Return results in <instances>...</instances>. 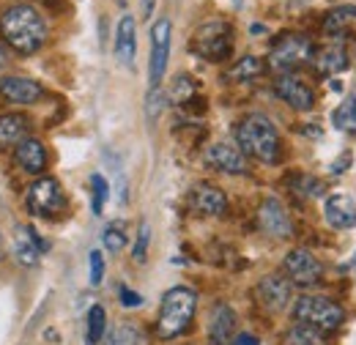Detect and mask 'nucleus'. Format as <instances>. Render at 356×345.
Here are the masks:
<instances>
[{
  "label": "nucleus",
  "mask_w": 356,
  "mask_h": 345,
  "mask_svg": "<svg viewBox=\"0 0 356 345\" xmlns=\"http://www.w3.org/2000/svg\"><path fill=\"white\" fill-rule=\"evenodd\" d=\"M0 36L19 55H33L47 42V22L31 3H14L0 14Z\"/></svg>",
  "instance_id": "obj_1"
},
{
  "label": "nucleus",
  "mask_w": 356,
  "mask_h": 345,
  "mask_svg": "<svg viewBox=\"0 0 356 345\" xmlns=\"http://www.w3.org/2000/svg\"><path fill=\"white\" fill-rule=\"evenodd\" d=\"M236 145L244 157H252L264 165H277L282 159L280 131L264 113H250L236 127Z\"/></svg>",
  "instance_id": "obj_2"
},
{
  "label": "nucleus",
  "mask_w": 356,
  "mask_h": 345,
  "mask_svg": "<svg viewBox=\"0 0 356 345\" xmlns=\"http://www.w3.org/2000/svg\"><path fill=\"white\" fill-rule=\"evenodd\" d=\"M197 312V294L186 285H176L162 296V307H159V318H156V335L162 340H173L181 337Z\"/></svg>",
  "instance_id": "obj_3"
},
{
  "label": "nucleus",
  "mask_w": 356,
  "mask_h": 345,
  "mask_svg": "<svg viewBox=\"0 0 356 345\" xmlns=\"http://www.w3.org/2000/svg\"><path fill=\"white\" fill-rule=\"evenodd\" d=\"M293 321L296 323H310L321 332H334L346 321V310L329 296H312L305 294L293 302Z\"/></svg>",
  "instance_id": "obj_4"
},
{
  "label": "nucleus",
  "mask_w": 356,
  "mask_h": 345,
  "mask_svg": "<svg viewBox=\"0 0 356 345\" xmlns=\"http://www.w3.org/2000/svg\"><path fill=\"white\" fill-rule=\"evenodd\" d=\"M192 52L200 55L203 61H227L230 52H233V28L230 22L225 19H211V22H203L195 33H192Z\"/></svg>",
  "instance_id": "obj_5"
},
{
  "label": "nucleus",
  "mask_w": 356,
  "mask_h": 345,
  "mask_svg": "<svg viewBox=\"0 0 356 345\" xmlns=\"http://www.w3.org/2000/svg\"><path fill=\"white\" fill-rule=\"evenodd\" d=\"M312 52L315 49H312L310 36H305V33H285V36H280L274 42L271 52H268V69H274L280 74H291L299 66L310 63Z\"/></svg>",
  "instance_id": "obj_6"
},
{
  "label": "nucleus",
  "mask_w": 356,
  "mask_h": 345,
  "mask_svg": "<svg viewBox=\"0 0 356 345\" xmlns=\"http://www.w3.org/2000/svg\"><path fill=\"white\" fill-rule=\"evenodd\" d=\"M25 206L33 216H49L60 214L66 209V195H63V186L49 178V175H42L36 178L31 186H28V195H25Z\"/></svg>",
  "instance_id": "obj_7"
},
{
  "label": "nucleus",
  "mask_w": 356,
  "mask_h": 345,
  "mask_svg": "<svg viewBox=\"0 0 356 345\" xmlns=\"http://www.w3.org/2000/svg\"><path fill=\"white\" fill-rule=\"evenodd\" d=\"M170 36H173V25L168 17H159L151 28V61H148V83L151 88H159L165 69H168V58H170Z\"/></svg>",
  "instance_id": "obj_8"
},
{
  "label": "nucleus",
  "mask_w": 356,
  "mask_h": 345,
  "mask_svg": "<svg viewBox=\"0 0 356 345\" xmlns=\"http://www.w3.org/2000/svg\"><path fill=\"white\" fill-rule=\"evenodd\" d=\"M285 274H288V282L293 285H302V288H310V285H318L321 277H323V263L315 258L307 250H291L285 255V263H282Z\"/></svg>",
  "instance_id": "obj_9"
},
{
  "label": "nucleus",
  "mask_w": 356,
  "mask_h": 345,
  "mask_svg": "<svg viewBox=\"0 0 356 345\" xmlns=\"http://www.w3.org/2000/svg\"><path fill=\"white\" fill-rule=\"evenodd\" d=\"M274 93L288 104V107H293V110H299V113H307L315 107V90H312L302 77H296V74H280L277 80H274Z\"/></svg>",
  "instance_id": "obj_10"
},
{
  "label": "nucleus",
  "mask_w": 356,
  "mask_h": 345,
  "mask_svg": "<svg viewBox=\"0 0 356 345\" xmlns=\"http://www.w3.org/2000/svg\"><path fill=\"white\" fill-rule=\"evenodd\" d=\"M11 250H14V258L19 266H36L42 252L49 250V241H44L31 225H17V236L11 241Z\"/></svg>",
  "instance_id": "obj_11"
},
{
  "label": "nucleus",
  "mask_w": 356,
  "mask_h": 345,
  "mask_svg": "<svg viewBox=\"0 0 356 345\" xmlns=\"http://www.w3.org/2000/svg\"><path fill=\"white\" fill-rule=\"evenodd\" d=\"M258 225L261 230H266L274 239H291L293 236V222L291 214L285 211V206L277 198H266L258 209Z\"/></svg>",
  "instance_id": "obj_12"
},
{
  "label": "nucleus",
  "mask_w": 356,
  "mask_h": 345,
  "mask_svg": "<svg viewBox=\"0 0 356 345\" xmlns=\"http://www.w3.org/2000/svg\"><path fill=\"white\" fill-rule=\"evenodd\" d=\"M189 206H192V211H197L203 216H222L227 211V198H225V192L217 184L200 181L189 192Z\"/></svg>",
  "instance_id": "obj_13"
},
{
  "label": "nucleus",
  "mask_w": 356,
  "mask_h": 345,
  "mask_svg": "<svg viewBox=\"0 0 356 345\" xmlns=\"http://www.w3.org/2000/svg\"><path fill=\"white\" fill-rule=\"evenodd\" d=\"M0 96L11 104H36L44 96V88L33 77L8 74V77H0Z\"/></svg>",
  "instance_id": "obj_14"
},
{
  "label": "nucleus",
  "mask_w": 356,
  "mask_h": 345,
  "mask_svg": "<svg viewBox=\"0 0 356 345\" xmlns=\"http://www.w3.org/2000/svg\"><path fill=\"white\" fill-rule=\"evenodd\" d=\"M206 165L211 170L227 172V175H244L247 172V157L238 151V145L214 143V145L206 148Z\"/></svg>",
  "instance_id": "obj_15"
},
{
  "label": "nucleus",
  "mask_w": 356,
  "mask_h": 345,
  "mask_svg": "<svg viewBox=\"0 0 356 345\" xmlns=\"http://www.w3.org/2000/svg\"><path fill=\"white\" fill-rule=\"evenodd\" d=\"M323 216L334 230H351L356 227V200L351 195H329L323 203Z\"/></svg>",
  "instance_id": "obj_16"
},
{
  "label": "nucleus",
  "mask_w": 356,
  "mask_h": 345,
  "mask_svg": "<svg viewBox=\"0 0 356 345\" xmlns=\"http://www.w3.org/2000/svg\"><path fill=\"white\" fill-rule=\"evenodd\" d=\"M255 294H258V299H261V304L266 310L282 312L288 307V302H291V282L285 277H280V274H268V277H264L258 282Z\"/></svg>",
  "instance_id": "obj_17"
},
{
  "label": "nucleus",
  "mask_w": 356,
  "mask_h": 345,
  "mask_svg": "<svg viewBox=\"0 0 356 345\" xmlns=\"http://www.w3.org/2000/svg\"><path fill=\"white\" fill-rule=\"evenodd\" d=\"M14 162L31 175H39L47 168V148L42 140L25 137L19 145H14Z\"/></svg>",
  "instance_id": "obj_18"
},
{
  "label": "nucleus",
  "mask_w": 356,
  "mask_h": 345,
  "mask_svg": "<svg viewBox=\"0 0 356 345\" xmlns=\"http://www.w3.org/2000/svg\"><path fill=\"white\" fill-rule=\"evenodd\" d=\"M236 332V312L230 310V304H214L211 310V323H209V343L211 345H230Z\"/></svg>",
  "instance_id": "obj_19"
},
{
  "label": "nucleus",
  "mask_w": 356,
  "mask_h": 345,
  "mask_svg": "<svg viewBox=\"0 0 356 345\" xmlns=\"http://www.w3.org/2000/svg\"><path fill=\"white\" fill-rule=\"evenodd\" d=\"M312 66L321 77H332V74H340L348 69V52L340 47V44H332V47H323L321 52H312Z\"/></svg>",
  "instance_id": "obj_20"
},
{
  "label": "nucleus",
  "mask_w": 356,
  "mask_h": 345,
  "mask_svg": "<svg viewBox=\"0 0 356 345\" xmlns=\"http://www.w3.org/2000/svg\"><path fill=\"white\" fill-rule=\"evenodd\" d=\"M134 55H137V25H134L132 14H124L115 31V58L124 66H132Z\"/></svg>",
  "instance_id": "obj_21"
},
{
  "label": "nucleus",
  "mask_w": 356,
  "mask_h": 345,
  "mask_svg": "<svg viewBox=\"0 0 356 345\" xmlns=\"http://www.w3.org/2000/svg\"><path fill=\"white\" fill-rule=\"evenodd\" d=\"M31 131V118L22 113H3L0 115V148L19 145Z\"/></svg>",
  "instance_id": "obj_22"
},
{
  "label": "nucleus",
  "mask_w": 356,
  "mask_h": 345,
  "mask_svg": "<svg viewBox=\"0 0 356 345\" xmlns=\"http://www.w3.org/2000/svg\"><path fill=\"white\" fill-rule=\"evenodd\" d=\"M266 72V63L261 61V58H255V55H244L241 61H236L230 69H227V80L230 83H250V80H255V77H261Z\"/></svg>",
  "instance_id": "obj_23"
},
{
  "label": "nucleus",
  "mask_w": 356,
  "mask_h": 345,
  "mask_svg": "<svg viewBox=\"0 0 356 345\" xmlns=\"http://www.w3.org/2000/svg\"><path fill=\"white\" fill-rule=\"evenodd\" d=\"M332 124L340 131L356 134V93H348L332 113Z\"/></svg>",
  "instance_id": "obj_24"
},
{
  "label": "nucleus",
  "mask_w": 356,
  "mask_h": 345,
  "mask_svg": "<svg viewBox=\"0 0 356 345\" xmlns=\"http://www.w3.org/2000/svg\"><path fill=\"white\" fill-rule=\"evenodd\" d=\"M288 345H329L326 332L315 329L310 323H293L288 329Z\"/></svg>",
  "instance_id": "obj_25"
},
{
  "label": "nucleus",
  "mask_w": 356,
  "mask_h": 345,
  "mask_svg": "<svg viewBox=\"0 0 356 345\" xmlns=\"http://www.w3.org/2000/svg\"><path fill=\"white\" fill-rule=\"evenodd\" d=\"M356 19V6H337L323 17V31L326 33H343Z\"/></svg>",
  "instance_id": "obj_26"
},
{
  "label": "nucleus",
  "mask_w": 356,
  "mask_h": 345,
  "mask_svg": "<svg viewBox=\"0 0 356 345\" xmlns=\"http://www.w3.org/2000/svg\"><path fill=\"white\" fill-rule=\"evenodd\" d=\"M107 332V312L102 304H93L88 310V345H99Z\"/></svg>",
  "instance_id": "obj_27"
},
{
  "label": "nucleus",
  "mask_w": 356,
  "mask_h": 345,
  "mask_svg": "<svg viewBox=\"0 0 356 345\" xmlns=\"http://www.w3.org/2000/svg\"><path fill=\"white\" fill-rule=\"evenodd\" d=\"M110 343L113 345H145L148 343V337H145V332L137 326V323H121L118 329H115V335L110 337Z\"/></svg>",
  "instance_id": "obj_28"
},
{
  "label": "nucleus",
  "mask_w": 356,
  "mask_h": 345,
  "mask_svg": "<svg viewBox=\"0 0 356 345\" xmlns=\"http://www.w3.org/2000/svg\"><path fill=\"white\" fill-rule=\"evenodd\" d=\"M102 244H104V250H107V252L118 255V252L127 247V230H124V225H121V222L107 225V227H104V233H102Z\"/></svg>",
  "instance_id": "obj_29"
},
{
  "label": "nucleus",
  "mask_w": 356,
  "mask_h": 345,
  "mask_svg": "<svg viewBox=\"0 0 356 345\" xmlns=\"http://www.w3.org/2000/svg\"><path fill=\"white\" fill-rule=\"evenodd\" d=\"M90 189H93V203H90V209H93V214L99 216L102 211H104L107 198H110V184H107L104 175L93 172V175H90Z\"/></svg>",
  "instance_id": "obj_30"
},
{
  "label": "nucleus",
  "mask_w": 356,
  "mask_h": 345,
  "mask_svg": "<svg viewBox=\"0 0 356 345\" xmlns=\"http://www.w3.org/2000/svg\"><path fill=\"white\" fill-rule=\"evenodd\" d=\"M293 192L307 195V198H321V195L326 192V186H323V181H318V178H312V175H296Z\"/></svg>",
  "instance_id": "obj_31"
},
{
  "label": "nucleus",
  "mask_w": 356,
  "mask_h": 345,
  "mask_svg": "<svg viewBox=\"0 0 356 345\" xmlns=\"http://www.w3.org/2000/svg\"><path fill=\"white\" fill-rule=\"evenodd\" d=\"M148 241H151V225L143 219L140 227H137V241H134V250H132L134 263H143L145 260V255H148Z\"/></svg>",
  "instance_id": "obj_32"
},
{
  "label": "nucleus",
  "mask_w": 356,
  "mask_h": 345,
  "mask_svg": "<svg viewBox=\"0 0 356 345\" xmlns=\"http://www.w3.org/2000/svg\"><path fill=\"white\" fill-rule=\"evenodd\" d=\"M88 280L90 285H102V280H104V258H102V252L99 250H93L88 255Z\"/></svg>",
  "instance_id": "obj_33"
},
{
  "label": "nucleus",
  "mask_w": 356,
  "mask_h": 345,
  "mask_svg": "<svg viewBox=\"0 0 356 345\" xmlns=\"http://www.w3.org/2000/svg\"><path fill=\"white\" fill-rule=\"evenodd\" d=\"M165 93L159 90V88H151V93H148V121H156V115L165 110Z\"/></svg>",
  "instance_id": "obj_34"
},
{
  "label": "nucleus",
  "mask_w": 356,
  "mask_h": 345,
  "mask_svg": "<svg viewBox=\"0 0 356 345\" xmlns=\"http://www.w3.org/2000/svg\"><path fill=\"white\" fill-rule=\"evenodd\" d=\"M351 165H354V154H351V151H343V154L329 165V172H332V175H343Z\"/></svg>",
  "instance_id": "obj_35"
},
{
  "label": "nucleus",
  "mask_w": 356,
  "mask_h": 345,
  "mask_svg": "<svg viewBox=\"0 0 356 345\" xmlns=\"http://www.w3.org/2000/svg\"><path fill=\"white\" fill-rule=\"evenodd\" d=\"M118 299H121L124 307H129V310H134V307H140V304H143V296H140V294H134V291H129V288H118Z\"/></svg>",
  "instance_id": "obj_36"
},
{
  "label": "nucleus",
  "mask_w": 356,
  "mask_h": 345,
  "mask_svg": "<svg viewBox=\"0 0 356 345\" xmlns=\"http://www.w3.org/2000/svg\"><path fill=\"white\" fill-rule=\"evenodd\" d=\"M230 345H261V340L255 337V335H250V332H241V335H236Z\"/></svg>",
  "instance_id": "obj_37"
},
{
  "label": "nucleus",
  "mask_w": 356,
  "mask_h": 345,
  "mask_svg": "<svg viewBox=\"0 0 356 345\" xmlns=\"http://www.w3.org/2000/svg\"><path fill=\"white\" fill-rule=\"evenodd\" d=\"M154 6H156V0H143V17H151Z\"/></svg>",
  "instance_id": "obj_38"
},
{
  "label": "nucleus",
  "mask_w": 356,
  "mask_h": 345,
  "mask_svg": "<svg viewBox=\"0 0 356 345\" xmlns=\"http://www.w3.org/2000/svg\"><path fill=\"white\" fill-rule=\"evenodd\" d=\"M11 63V58H8V49L6 47H0V69H6Z\"/></svg>",
  "instance_id": "obj_39"
},
{
  "label": "nucleus",
  "mask_w": 356,
  "mask_h": 345,
  "mask_svg": "<svg viewBox=\"0 0 356 345\" xmlns=\"http://www.w3.org/2000/svg\"><path fill=\"white\" fill-rule=\"evenodd\" d=\"M250 31H252V33H266V28H264V25H252Z\"/></svg>",
  "instance_id": "obj_40"
},
{
  "label": "nucleus",
  "mask_w": 356,
  "mask_h": 345,
  "mask_svg": "<svg viewBox=\"0 0 356 345\" xmlns=\"http://www.w3.org/2000/svg\"><path fill=\"white\" fill-rule=\"evenodd\" d=\"M0 258H3V236H0Z\"/></svg>",
  "instance_id": "obj_41"
}]
</instances>
